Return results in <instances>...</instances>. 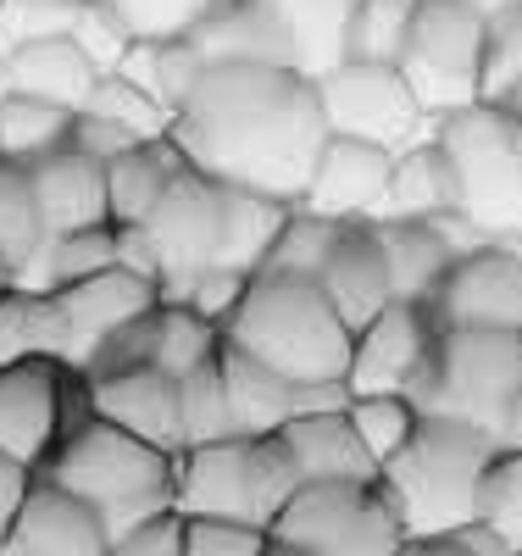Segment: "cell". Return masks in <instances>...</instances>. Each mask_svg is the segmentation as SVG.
I'll return each instance as SVG.
<instances>
[{"mask_svg":"<svg viewBox=\"0 0 522 556\" xmlns=\"http://www.w3.org/2000/svg\"><path fill=\"white\" fill-rule=\"evenodd\" d=\"M89 112H106V117L128 123L133 134H145V139H151V134H167V123H173V117L145 96V89H139L128 73H117V67L101 73V84H94V96H89Z\"/></svg>","mask_w":522,"mask_h":556,"instance_id":"cell-40","label":"cell"},{"mask_svg":"<svg viewBox=\"0 0 522 556\" xmlns=\"http://www.w3.org/2000/svg\"><path fill=\"white\" fill-rule=\"evenodd\" d=\"M112 7L123 12L133 39H183L212 12V0H112Z\"/></svg>","mask_w":522,"mask_h":556,"instance_id":"cell-41","label":"cell"},{"mask_svg":"<svg viewBox=\"0 0 522 556\" xmlns=\"http://www.w3.org/2000/svg\"><path fill=\"white\" fill-rule=\"evenodd\" d=\"M522 73V0H511L506 12L489 17V67H484V96L495 84Z\"/></svg>","mask_w":522,"mask_h":556,"instance_id":"cell-44","label":"cell"},{"mask_svg":"<svg viewBox=\"0 0 522 556\" xmlns=\"http://www.w3.org/2000/svg\"><path fill=\"white\" fill-rule=\"evenodd\" d=\"M62 412H67V362L56 356L0 362V451L7 456L39 473L62 440Z\"/></svg>","mask_w":522,"mask_h":556,"instance_id":"cell-14","label":"cell"},{"mask_svg":"<svg viewBox=\"0 0 522 556\" xmlns=\"http://www.w3.org/2000/svg\"><path fill=\"white\" fill-rule=\"evenodd\" d=\"M89 379V374H84ZM89 401H94V417L106 424L151 440L162 451H183V417H178V379L162 374L156 362L145 367H128V374H106V379H89Z\"/></svg>","mask_w":522,"mask_h":556,"instance_id":"cell-18","label":"cell"},{"mask_svg":"<svg viewBox=\"0 0 522 556\" xmlns=\"http://www.w3.org/2000/svg\"><path fill=\"white\" fill-rule=\"evenodd\" d=\"M12 89V67H7V51H0V96Z\"/></svg>","mask_w":522,"mask_h":556,"instance_id":"cell-54","label":"cell"},{"mask_svg":"<svg viewBox=\"0 0 522 556\" xmlns=\"http://www.w3.org/2000/svg\"><path fill=\"white\" fill-rule=\"evenodd\" d=\"M522 390V329H440L434 356L411 379L417 412L467 417L495 434L506 401Z\"/></svg>","mask_w":522,"mask_h":556,"instance_id":"cell-7","label":"cell"},{"mask_svg":"<svg viewBox=\"0 0 522 556\" xmlns=\"http://www.w3.org/2000/svg\"><path fill=\"white\" fill-rule=\"evenodd\" d=\"M262 556H311V551H301V545H290V540H267Z\"/></svg>","mask_w":522,"mask_h":556,"instance_id":"cell-52","label":"cell"},{"mask_svg":"<svg viewBox=\"0 0 522 556\" xmlns=\"http://www.w3.org/2000/svg\"><path fill=\"white\" fill-rule=\"evenodd\" d=\"M156 306H162V301H156ZM156 306L139 312V317H128L123 329H112V334L94 340L89 356H84V374H89V379H106V374H128V367L156 362Z\"/></svg>","mask_w":522,"mask_h":556,"instance_id":"cell-38","label":"cell"},{"mask_svg":"<svg viewBox=\"0 0 522 556\" xmlns=\"http://www.w3.org/2000/svg\"><path fill=\"white\" fill-rule=\"evenodd\" d=\"M317 285L340 306V317L351 323V329H361L367 317H378L395 301L384 240H378L372 217H340V235H334V245H328V256L317 267Z\"/></svg>","mask_w":522,"mask_h":556,"instance_id":"cell-17","label":"cell"},{"mask_svg":"<svg viewBox=\"0 0 522 556\" xmlns=\"http://www.w3.org/2000/svg\"><path fill=\"white\" fill-rule=\"evenodd\" d=\"M222 384L240 434H278L295 417V379H283L272 362L222 340Z\"/></svg>","mask_w":522,"mask_h":556,"instance_id":"cell-25","label":"cell"},{"mask_svg":"<svg viewBox=\"0 0 522 556\" xmlns=\"http://www.w3.org/2000/svg\"><path fill=\"white\" fill-rule=\"evenodd\" d=\"M183 529H189L183 506H162V513H151V518L128 523L123 534H112L106 556H183Z\"/></svg>","mask_w":522,"mask_h":556,"instance_id":"cell-43","label":"cell"},{"mask_svg":"<svg viewBox=\"0 0 522 556\" xmlns=\"http://www.w3.org/2000/svg\"><path fill=\"white\" fill-rule=\"evenodd\" d=\"M222 351V323L201 317L195 306L183 301H162L156 306V367L173 379L195 374L201 362H212Z\"/></svg>","mask_w":522,"mask_h":556,"instance_id":"cell-32","label":"cell"},{"mask_svg":"<svg viewBox=\"0 0 522 556\" xmlns=\"http://www.w3.org/2000/svg\"><path fill=\"white\" fill-rule=\"evenodd\" d=\"M334 235H340V217H328V212H317V206L295 201V206H290V217H283V228H278V240H272V251H267V262H262V267L311 273V278H317V267H322L328 245H334Z\"/></svg>","mask_w":522,"mask_h":556,"instance_id":"cell-34","label":"cell"},{"mask_svg":"<svg viewBox=\"0 0 522 556\" xmlns=\"http://www.w3.org/2000/svg\"><path fill=\"white\" fill-rule=\"evenodd\" d=\"M28 484H34V468H23L17 456L0 451V534H7V523H12V513H17V501H23Z\"/></svg>","mask_w":522,"mask_h":556,"instance_id":"cell-48","label":"cell"},{"mask_svg":"<svg viewBox=\"0 0 522 556\" xmlns=\"http://www.w3.org/2000/svg\"><path fill=\"white\" fill-rule=\"evenodd\" d=\"M372 223H378V240H384L395 301H434L445 267L456 262L434 217H372Z\"/></svg>","mask_w":522,"mask_h":556,"instance_id":"cell-26","label":"cell"},{"mask_svg":"<svg viewBox=\"0 0 522 556\" xmlns=\"http://www.w3.org/2000/svg\"><path fill=\"white\" fill-rule=\"evenodd\" d=\"M139 228L156 245L162 295L183 285V278H195L201 267H228L222 262L228 256V184L201 167H183Z\"/></svg>","mask_w":522,"mask_h":556,"instance_id":"cell-11","label":"cell"},{"mask_svg":"<svg viewBox=\"0 0 522 556\" xmlns=\"http://www.w3.org/2000/svg\"><path fill=\"white\" fill-rule=\"evenodd\" d=\"M183 167H189V156L178 151L173 134H151V139H139V146H128L123 156H112L106 162L112 223H145Z\"/></svg>","mask_w":522,"mask_h":556,"instance_id":"cell-23","label":"cell"},{"mask_svg":"<svg viewBox=\"0 0 522 556\" xmlns=\"http://www.w3.org/2000/svg\"><path fill=\"white\" fill-rule=\"evenodd\" d=\"M445 206H456V178H450L440 139L422 134L406 151H395L390 195L378 206V217H429V212H445Z\"/></svg>","mask_w":522,"mask_h":556,"instance_id":"cell-28","label":"cell"},{"mask_svg":"<svg viewBox=\"0 0 522 556\" xmlns=\"http://www.w3.org/2000/svg\"><path fill=\"white\" fill-rule=\"evenodd\" d=\"M395 556H472L461 534H406Z\"/></svg>","mask_w":522,"mask_h":556,"instance_id":"cell-49","label":"cell"},{"mask_svg":"<svg viewBox=\"0 0 522 556\" xmlns=\"http://www.w3.org/2000/svg\"><path fill=\"white\" fill-rule=\"evenodd\" d=\"M429 306L445 329H522V245L484 240L456 256Z\"/></svg>","mask_w":522,"mask_h":556,"instance_id":"cell-12","label":"cell"},{"mask_svg":"<svg viewBox=\"0 0 522 556\" xmlns=\"http://www.w3.org/2000/svg\"><path fill=\"white\" fill-rule=\"evenodd\" d=\"M434 139L456 178V206L489 240L522 235V117L500 101H472L434 123Z\"/></svg>","mask_w":522,"mask_h":556,"instance_id":"cell-6","label":"cell"},{"mask_svg":"<svg viewBox=\"0 0 522 556\" xmlns=\"http://www.w3.org/2000/svg\"><path fill=\"white\" fill-rule=\"evenodd\" d=\"M484 101H500L506 112H517V117H522V73H517V78H506V84H495Z\"/></svg>","mask_w":522,"mask_h":556,"instance_id":"cell-51","label":"cell"},{"mask_svg":"<svg viewBox=\"0 0 522 556\" xmlns=\"http://www.w3.org/2000/svg\"><path fill=\"white\" fill-rule=\"evenodd\" d=\"M245 290H251V267H201L195 278L173 285L162 301H183V306H195V312L212 317V323H228L233 306L245 301Z\"/></svg>","mask_w":522,"mask_h":556,"instance_id":"cell-39","label":"cell"},{"mask_svg":"<svg viewBox=\"0 0 522 556\" xmlns=\"http://www.w3.org/2000/svg\"><path fill=\"white\" fill-rule=\"evenodd\" d=\"M295 451L301 479H378V456L361 445L351 412H322V417H290L278 429Z\"/></svg>","mask_w":522,"mask_h":556,"instance_id":"cell-24","label":"cell"},{"mask_svg":"<svg viewBox=\"0 0 522 556\" xmlns=\"http://www.w3.org/2000/svg\"><path fill=\"white\" fill-rule=\"evenodd\" d=\"M106 551L112 534L101 513L44 473H34L7 534H0V556H106Z\"/></svg>","mask_w":522,"mask_h":556,"instance_id":"cell-15","label":"cell"},{"mask_svg":"<svg viewBox=\"0 0 522 556\" xmlns=\"http://www.w3.org/2000/svg\"><path fill=\"white\" fill-rule=\"evenodd\" d=\"M7 290H12V285H0V295H7Z\"/></svg>","mask_w":522,"mask_h":556,"instance_id":"cell-57","label":"cell"},{"mask_svg":"<svg viewBox=\"0 0 522 556\" xmlns=\"http://www.w3.org/2000/svg\"><path fill=\"white\" fill-rule=\"evenodd\" d=\"M445 323L429 301H390L378 317H367L351 340V390L356 395H406L422 362L434 356Z\"/></svg>","mask_w":522,"mask_h":556,"instance_id":"cell-13","label":"cell"},{"mask_svg":"<svg viewBox=\"0 0 522 556\" xmlns=\"http://www.w3.org/2000/svg\"><path fill=\"white\" fill-rule=\"evenodd\" d=\"M84 0H7V12L28 23V34H44V28H73V12Z\"/></svg>","mask_w":522,"mask_h":556,"instance_id":"cell-47","label":"cell"},{"mask_svg":"<svg viewBox=\"0 0 522 556\" xmlns=\"http://www.w3.org/2000/svg\"><path fill=\"white\" fill-rule=\"evenodd\" d=\"M267 540H272L267 529L240 523V518H189L183 556H262Z\"/></svg>","mask_w":522,"mask_h":556,"instance_id":"cell-42","label":"cell"},{"mask_svg":"<svg viewBox=\"0 0 522 556\" xmlns=\"http://www.w3.org/2000/svg\"><path fill=\"white\" fill-rule=\"evenodd\" d=\"M206 62H272L295 67L290 34L272 17L267 0H212V12L183 34Z\"/></svg>","mask_w":522,"mask_h":556,"instance_id":"cell-22","label":"cell"},{"mask_svg":"<svg viewBox=\"0 0 522 556\" xmlns=\"http://www.w3.org/2000/svg\"><path fill=\"white\" fill-rule=\"evenodd\" d=\"M301 484L306 479L283 434H228L178 451V506L189 518H240L272 529Z\"/></svg>","mask_w":522,"mask_h":556,"instance_id":"cell-5","label":"cell"},{"mask_svg":"<svg viewBox=\"0 0 522 556\" xmlns=\"http://www.w3.org/2000/svg\"><path fill=\"white\" fill-rule=\"evenodd\" d=\"M511 556H522V545H517V551H511Z\"/></svg>","mask_w":522,"mask_h":556,"instance_id":"cell-58","label":"cell"},{"mask_svg":"<svg viewBox=\"0 0 522 556\" xmlns=\"http://www.w3.org/2000/svg\"><path fill=\"white\" fill-rule=\"evenodd\" d=\"M267 534L311 556H395L406 545V529L378 479H306Z\"/></svg>","mask_w":522,"mask_h":556,"instance_id":"cell-9","label":"cell"},{"mask_svg":"<svg viewBox=\"0 0 522 556\" xmlns=\"http://www.w3.org/2000/svg\"><path fill=\"white\" fill-rule=\"evenodd\" d=\"M0 17H7V0H0Z\"/></svg>","mask_w":522,"mask_h":556,"instance_id":"cell-56","label":"cell"},{"mask_svg":"<svg viewBox=\"0 0 522 556\" xmlns=\"http://www.w3.org/2000/svg\"><path fill=\"white\" fill-rule=\"evenodd\" d=\"M34 195H39V217L44 235H73L89 223H112V201H106V162H94L89 151H78L73 139L62 151L34 162Z\"/></svg>","mask_w":522,"mask_h":556,"instance_id":"cell-20","label":"cell"},{"mask_svg":"<svg viewBox=\"0 0 522 556\" xmlns=\"http://www.w3.org/2000/svg\"><path fill=\"white\" fill-rule=\"evenodd\" d=\"M489 67V17L467 0H411V28L400 73L417 89L422 112L434 123L456 106H472L484 96Z\"/></svg>","mask_w":522,"mask_h":556,"instance_id":"cell-8","label":"cell"},{"mask_svg":"<svg viewBox=\"0 0 522 556\" xmlns=\"http://www.w3.org/2000/svg\"><path fill=\"white\" fill-rule=\"evenodd\" d=\"M117 262V223H89V228H73V235H56V240H44L39 251V278L28 290H62L73 285V278H89V273H101Z\"/></svg>","mask_w":522,"mask_h":556,"instance_id":"cell-31","label":"cell"},{"mask_svg":"<svg viewBox=\"0 0 522 556\" xmlns=\"http://www.w3.org/2000/svg\"><path fill=\"white\" fill-rule=\"evenodd\" d=\"M495 445H506V451H522V390L506 401V412H500V424H495Z\"/></svg>","mask_w":522,"mask_h":556,"instance_id":"cell-50","label":"cell"},{"mask_svg":"<svg viewBox=\"0 0 522 556\" xmlns=\"http://www.w3.org/2000/svg\"><path fill=\"white\" fill-rule=\"evenodd\" d=\"M351 424H356V434H361V445L378 456V468L417 434V424H422V412H417V401L411 395H356L351 401Z\"/></svg>","mask_w":522,"mask_h":556,"instance_id":"cell-36","label":"cell"},{"mask_svg":"<svg viewBox=\"0 0 522 556\" xmlns=\"http://www.w3.org/2000/svg\"><path fill=\"white\" fill-rule=\"evenodd\" d=\"M467 7H479L484 17H495V12H506V7H511V0H467Z\"/></svg>","mask_w":522,"mask_h":556,"instance_id":"cell-53","label":"cell"},{"mask_svg":"<svg viewBox=\"0 0 522 556\" xmlns=\"http://www.w3.org/2000/svg\"><path fill=\"white\" fill-rule=\"evenodd\" d=\"M317 101L328 134H361L390 151H406L411 139L434 134V117L422 112L417 89L390 62H356V56L334 62L328 73H317Z\"/></svg>","mask_w":522,"mask_h":556,"instance_id":"cell-10","label":"cell"},{"mask_svg":"<svg viewBox=\"0 0 522 556\" xmlns=\"http://www.w3.org/2000/svg\"><path fill=\"white\" fill-rule=\"evenodd\" d=\"M167 134L178 139L189 167L222 184L301 201L311 162L328 139L317 73L272 62H206Z\"/></svg>","mask_w":522,"mask_h":556,"instance_id":"cell-1","label":"cell"},{"mask_svg":"<svg viewBox=\"0 0 522 556\" xmlns=\"http://www.w3.org/2000/svg\"><path fill=\"white\" fill-rule=\"evenodd\" d=\"M356 390L351 379H306L295 384V417H322V412H351Z\"/></svg>","mask_w":522,"mask_h":556,"instance_id":"cell-46","label":"cell"},{"mask_svg":"<svg viewBox=\"0 0 522 556\" xmlns=\"http://www.w3.org/2000/svg\"><path fill=\"white\" fill-rule=\"evenodd\" d=\"M44 479H56L78 501H89L101 513L106 534H123L128 523L178 506V456L139 440L106 417L78 424L51 456H44Z\"/></svg>","mask_w":522,"mask_h":556,"instance_id":"cell-4","label":"cell"},{"mask_svg":"<svg viewBox=\"0 0 522 556\" xmlns=\"http://www.w3.org/2000/svg\"><path fill=\"white\" fill-rule=\"evenodd\" d=\"M7 67H12V89L23 96H39V101H56V106H73L84 112L94 84H101V62H94L73 28H44V34H17L12 51H7Z\"/></svg>","mask_w":522,"mask_h":556,"instance_id":"cell-19","label":"cell"},{"mask_svg":"<svg viewBox=\"0 0 522 556\" xmlns=\"http://www.w3.org/2000/svg\"><path fill=\"white\" fill-rule=\"evenodd\" d=\"M0 285H17V267H12L7 256H0Z\"/></svg>","mask_w":522,"mask_h":556,"instance_id":"cell-55","label":"cell"},{"mask_svg":"<svg viewBox=\"0 0 522 556\" xmlns=\"http://www.w3.org/2000/svg\"><path fill=\"white\" fill-rule=\"evenodd\" d=\"M56 301H62V312L73 317L78 351L89 356V345L101 340V334L123 329V323L139 317V312H151V306L162 301V285H156V278H145V273H133V267H123V262H112V267H101V273L62 285ZM84 356H78V367H84Z\"/></svg>","mask_w":522,"mask_h":556,"instance_id":"cell-21","label":"cell"},{"mask_svg":"<svg viewBox=\"0 0 522 556\" xmlns=\"http://www.w3.org/2000/svg\"><path fill=\"white\" fill-rule=\"evenodd\" d=\"M178 417H183V451L240 434V429H233L228 384H222V351H217L212 362H201L195 374L178 379Z\"/></svg>","mask_w":522,"mask_h":556,"instance_id":"cell-33","label":"cell"},{"mask_svg":"<svg viewBox=\"0 0 522 556\" xmlns=\"http://www.w3.org/2000/svg\"><path fill=\"white\" fill-rule=\"evenodd\" d=\"M44 217H39V195H34V167L0 156V256L17 267V285L34 273L39 251H44Z\"/></svg>","mask_w":522,"mask_h":556,"instance_id":"cell-30","label":"cell"},{"mask_svg":"<svg viewBox=\"0 0 522 556\" xmlns=\"http://www.w3.org/2000/svg\"><path fill=\"white\" fill-rule=\"evenodd\" d=\"M495 434L467 424V417L445 412H422L417 434L384 462V484L390 506L406 534H456L479 518V479L495 456Z\"/></svg>","mask_w":522,"mask_h":556,"instance_id":"cell-3","label":"cell"},{"mask_svg":"<svg viewBox=\"0 0 522 556\" xmlns=\"http://www.w3.org/2000/svg\"><path fill=\"white\" fill-rule=\"evenodd\" d=\"M390 173H395L390 146L361 139V134H328L301 201L328 217H378V206L390 195Z\"/></svg>","mask_w":522,"mask_h":556,"instance_id":"cell-16","label":"cell"},{"mask_svg":"<svg viewBox=\"0 0 522 556\" xmlns=\"http://www.w3.org/2000/svg\"><path fill=\"white\" fill-rule=\"evenodd\" d=\"M267 7L290 34L301 73H328L334 62H345V34L361 0H267Z\"/></svg>","mask_w":522,"mask_h":556,"instance_id":"cell-27","label":"cell"},{"mask_svg":"<svg viewBox=\"0 0 522 556\" xmlns=\"http://www.w3.org/2000/svg\"><path fill=\"white\" fill-rule=\"evenodd\" d=\"M222 340L272 362L283 379L306 384V379H351L356 329L322 295V285L311 273L256 267L245 301L222 323Z\"/></svg>","mask_w":522,"mask_h":556,"instance_id":"cell-2","label":"cell"},{"mask_svg":"<svg viewBox=\"0 0 522 556\" xmlns=\"http://www.w3.org/2000/svg\"><path fill=\"white\" fill-rule=\"evenodd\" d=\"M479 523H489L511 551L522 545V451H495L479 479Z\"/></svg>","mask_w":522,"mask_h":556,"instance_id":"cell-37","label":"cell"},{"mask_svg":"<svg viewBox=\"0 0 522 556\" xmlns=\"http://www.w3.org/2000/svg\"><path fill=\"white\" fill-rule=\"evenodd\" d=\"M406 28H411V0H361L351 17V34H345V56L400 67Z\"/></svg>","mask_w":522,"mask_h":556,"instance_id":"cell-35","label":"cell"},{"mask_svg":"<svg viewBox=\"0 0 522 556\" xmlns=\"http://www.w3.org/2000/svg\"><path fill=\"white\" fill-rule=\"evenodd\" d=\"M139 139H145V134H133L128 123H117V117H106V112H78L73 117V146L78 151H89L94 162H112V156H123L128 146H139Z\"/></svg>","mask_w":522,"mask_h":556,"instance_id":"cell-45","label":"cell"},{"mask_svg":"<svg viewBox=\"0 0 522 556\" xmlns=\"http://www.w3.org/2000/svg\"><path fill=\"white\" fill-rule=\"evenodd\" d=\"M73 106H56V101H39V96H23V89H7L0 96V156L12 162H39L62 151L73 139Z\"/></svg>","mask_w":522,"mask_h":556,"instance_id":"cell-29","label":"cell"}]
</instances>
